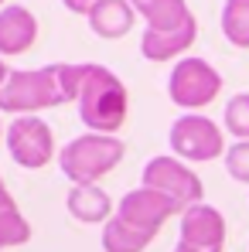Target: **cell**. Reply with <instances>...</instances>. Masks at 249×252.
<instances>
[{
    "label": "cell",
    "instance_id": "obj_1",
    "mask_svg": "<svg viewBox=\"0 0 249 252\" xmlns=\"http://www.w3.org/2000/svg\"><path fill=\"white\" fill-rule=\"evenodd\" d=\"M79 99V65L55 62L44 68L10 72L0 85V113L10 116H38L41 109Z\"/></svg>",
    "mask_w": 249,
    "mask_h": 252
},
{
    "label": "cell",
    "instance_id": "obj_2",
    "mask_svg": "<svg viewBox=\"0 0 249 252\" xmlns=\"http://www.w3.org/2000/svg\"><path fill=\"white\" fill-rule=\"evenodd\" d=\"M75 102H79V120L85 123L89 133L113 136L126 123V109H130L126 85L106 65H96V62L79 65V99Z\"/></svg>",
    "mask_w": 249,
    "mask_h": 252
},
{
    "label": "cell",
    "instance_id": "obj_3",
    "mask_svg": "<svg viewBox=\"0 0 249 252\" xmlns=\"http://www.w3.org/2000/svg\"><path fill=\"white\" fill-rule=\"evenodd\" d=\"M126 147L120 136H103V133H85L69 140L58 150V167L72 184H96L123 160Z\"/></svg>",
    "mask_w": 249,
    "mask_h": 252
},
{
    "label": "cell",
    "instance_id": "obj_4",
    "mask_svg": "<svg viewBox=\"0 0 249 252\" xmlns=\"http://www.w3.org/2000/svg\"><path fill=\"white\" fill-rule=\"evenodd\" d=\"M167 143L174 150L178 160H191V164H202V160H215L225 154V133L215 120H208L202 113H184L171 123L167 133Z\"/></svg>",
    "mask_w": 249,
    "mask_h": 252
},
{
    "label": "cell",
    "instance_id": "obj_5",
    "mask_svg": "<svg viewBox=\"0 0 249 252\" xmlns=\"http://www.w3.org/2000/svg\"><path fill=\"white\" fill-rule=\"evenodd\" d=\"M143 188H154V191L167 194L181 208V215L191 205H202V198H205L202 177L188 167L184 160H178L174 154H157V157L147 160V167H143Z\"/></svg>",
    "mask_w": 249,
    "mask_h": 252
},
{
    "label": "cell",
    "instance_id": "obj_6",
    "mask_svg": "<svg viewBox=\"0 0 249 252\" xmlns=\"http://www.w3.org/2000/svg\"><path fill=\"white\" fill-rule=\"evenodd\" d=\"M222 92V75L215 72V65H208L198 55H184L167 79V95L174 106L181 109H202L208 102H215V95Z\"/></svg>",
    "mask_w": 249,
    "mask_h": 252
},
{
    "label": "cell",
    "instance_id": "obj_7",
    "mask_svg": "<svg viewBox=\"0 0 249 252\" xmlns=\"http://www.w3.org/2000/svg\"><path fill=\"white\" fill-rule=\"evenodd\" d=\"M3 143L14 157V164H21L24 170H41L55 157V133L41 116H14Z\"/></svg>",
    "mask_w": 249,
    "mask_h": 252
},
{
    "label": "cell",
    "instance_id": "obj_8",
    "mask_svg": "<svg viewBox=\"0 0 249 252\" xmlns=\"http://www.w3.org/2000/svg\"><path fill=\"white\" fill-rule=\"evenodd\" d=\"M174 252H225V215L215 205H191L181 215Z\"/></svg>",
    "mask_w": 249,
    "mask_h": 252
},
{
    "label": "cell",
    "instance_id": "obj_9",
    "mask_svg": "<svg viewBox=\"0 0 249 252\" xmlns=\"http://www.w3.org/2000/svg\"><path fill=\"white\" fill-rule=\"evenodd\" d=\"M116 215H120L123 221H130L133 228H140V232H147V235H157V232L164 228L167 218L181 215V208H178L167 194L140 184L137 191H126L123 198H120Z\"/></svg>",
    "mask_w": 249,
    "mask_h": 252
},
{
    "label": "cell",
    "instance_id": "obj_10",
    "mask_svg": "<svg viewBox=\"0 0 249 252\" xmlns=\"http://www.w3.org/2000/svg\"><path fill=\"white\" fill-rule=\"evenodd\" d=\"M35 41H38V17L21 3H7L0 10V55H21Z\"/></svg>",
    "mask_w": 249,
    "mask_h": 252
},
{
    "label": "cell",
    "instance_id": "obj_11",
    "mask_svg": "<svg viewBox=\"0 0 249 252\" xmlns=\"http://www.w3.org/2000/svg\"><path fill=\"white\" fill-rule=\"evenodd\" d=\"M198 38V21L178 28V31H143L140 34V55L147 62H171V58H184V51Z\"/></svg>",
    "mask_w": 249,
    "mask_h": 252
},
{
    "label": "cell",
    "instance_id": "obj_12",
    "mask_svg": "<svg viewBox=\"0 0 249 252\" xmlns=\"http://www.w3.org/2000/svg\"><path fill=\"white\" fill-rule=\"evenodd\" d=\"M137 17H140V14L133 10L130 0H99V3L89 10V28H92L96 38L116 41V38L130 34V28H133Z\"/></svg>",
    "mask_w": 249,
    "mask_h": 252
},
{
    "label": "cell",
    "instance_id": "obj_13",
    "mask_svg": "<svg viewBox=\"0 0 249 252\" xmlns=\"http://www.w3.org/2000/svg\"><path fill=\"white\" fill-rule=\"evenodd\" d=\"M65 208L72 218H79L85 225H99V221L106 225L113 218V201L99 184H72V191L65 198Z\"/></svg>",
    "mask_w": 249,
    "mask_h": 252
},
{
    "label": "cell",
    "instance_id": "obj_14",
    "mask_svg": "<svg viewBox=\"0 0 249 252\" xmlns=\"http://www.w3.org/2000/svg\"><path fill=\"white\" fill-rule=\"evenodd\" d=\"M130 3L147 21V31H178L195 21L184 0H130Z\"/></svg>",
    "mask_w": 249,
    "mask_h": 252
},
{
    "label": "cell",
    "instance_id": "obj_15",
    "mask_svg": "<svg viewBox=\"0 0 249 252\" xmlns=\"http://www.w3.org/2000/svg\"><path fill=\"white\" fill-rule=\"evenodd\" d=\"M150 242H154V235L133 228L120 215H113V218L103 225V252H143Z\"/></svg>",
    "mask_w": 249,
    "mask_h": 252
},
{
    "label": "cell",
    "instance_id": "obj_16",
    "mask_svg": "<svg viewBox=\"0 0 249 252\" xmlns=\"http://www.w3.org/2000/svg\"><path fill=\"white\" fill-rule=\"evenodd\" d=\"M28 239H31V221L21 215L17 201L10 198V191L0 188V249L24 246Z\"/></svg>",
    "mask_w": 249,
    "mask_h": 252
},
{
    "label": "cell",
    "instance_id": "obj_17",
    "mask_svg": "<svg viewBox=\"0 0 249 252\" xmlns=\"http://www.w3.org/2000/svg\"><path fill=\"white\" fill-rule=\"evenodd\" d=\"M222 34L232 48H249V0L222 3Z\"/></svg>",
    "mask_w": 249,
    "mask_h": 252
},
{
    "label": "cell",
    "instance_id": "obj_18",
    "mask_svg": "<svg viewBox=\"0 0 249 252\" xmlns=\"http://www.w3.org/2000/svg\"><path fill=\"white\" fill-rule=\"evenodd\" d=\"M225 133L249 140V92H236L225 102Z\"/></svg>",
    "mask_w": 249,
    "mask_h": 252
},
{
    "label": "cell",
    "instance_id": "obj_19",
    "mask_svg": "<svg viewBox=\"0 0 249 252\" xmlns=\"http://www.w3.org/2000/svg\"><path fill=\"white\" fill-rule=\"evenodd\" d=\"M225 170H229L232 181L249 184V140H236L225 150Z\"/></svg>",
    "mask_w": 249,
    "mask_h": 252
},
{
    "label": "cell",
    "instance_id": "obj_20",
    "mask_svg": "<svg viewBox=\"0 0 249 252\" xmlns=\"http://www.w3.org/2000/svg\"><path fill=\"white\" fill-rule=\"evenodd\" d=\"M65 3V10H72V14H85L89 17V10L99 3V0H62Z\"/></svg>",
    "mask_w": 249,
    "mask_h": 252
},
{
    "label": "cell",
    "instance_id": "obj_21",
    "mask_svg": "<svg viewBox=\"0 0 249 252\" xmlns=\"http://www.w3.org/2000/svg\"><path fill=\"white\" fill-rule=\"evenodd\" d=\"M7 75H10V68H7V65H3V58H0V85L7 82Z\"/></svg>",
    "mask_w": 249,
    "mask_h": 252
},
{
    "label": "cell",
    "instance_id": "obj_22",
    "mask_svg": "<svg viewBox=\"0 0 249 252\" xmlns=\"http://www.w3.org/2000/svg\"><path fill=\"white\" fill-rule=\"evenodd\" d=\"M3 136H7V129H3V123H0V140H3Z\"/></svg>",
    "mask_w": 249,
    "mask_h": 252
},
{
    "label": "cell",
    "instance_id": "obj_23",
    "mask_svg": "<svg viewBox=\"0 0 249 252\" xmlns=\"http://www.w3.org/2000/svg\"><path fill=\"white\" fill-rule=\"evenodd\" d=\"M3 7H7V3H3V0H0V10H3Z\"/></svg>",
    "mask_w": 249,
    "mask_h": 252
},
{
    "label": "cell",
    "instance_id": "obj_24",
    "mask_svg": "<svg viewBox=\"0 0 249 252\" xmlns=\"http://www.w3.org/2000/svg\"><path fill=\"white\" fill-rule=\"evenodd\" d=\"M0 188H3V181H0Z\"/></svg>",
    "mask_w": 249,
    "mask_h": 252
}]
</instances>
